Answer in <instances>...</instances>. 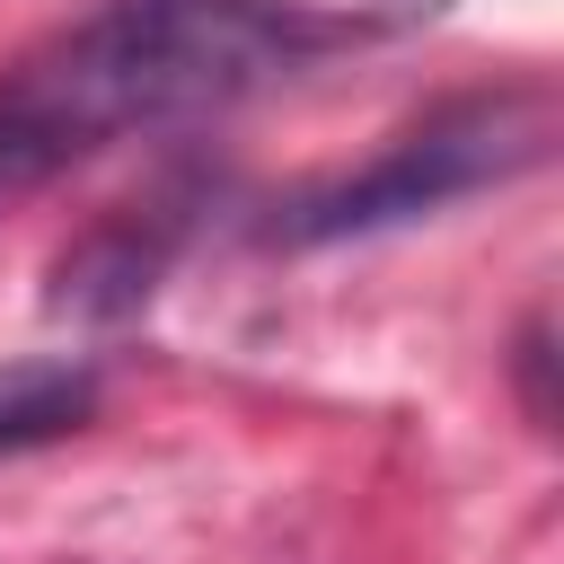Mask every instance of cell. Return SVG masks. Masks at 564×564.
Returning a JSON list of instances; mask_svg holds the SVG:
<instances>
[{
	"label": "cell",
	"mask_w": 564,
	"mask_h": 564,
	"mask_svg": "<svg viewBox=\"0 0 564 564\" xmlns=\"http://www.w3.org/2000/svg\"><path fill=\"white\" fill-rule=\"evenodd\" d=\"M555 141V115L538 88H485V97H458V106H432L414 132H397L370 167L352 176H326L291 203H273L264 220V247H335V238H388V229H414L485 185H511L546 159Z\"/></svg>",
	"instance_id": "7a4b0ae2"
},
{
	"label": "cell",
	"mask_w": 564,
	"mask_h": 564,
	"mask_svg": "<svg viewBox=\"0 0 564 564\" xmlns=\"http://www.w3.org/2000/svg\"><path fill=\"white\" fill-rule=\"evenodd\" d=\"M167 256H176V212H167V203L115 212V220H97V229L53 264V308H70V317H132V308L159 291Z\"/></svg>",
	"instance_id": "3957f363"
},
{
	"label": "cell",
	"mask_w": 564,
	"mask_h": 564,
	"mask_svg": "<svg viewBox=\"0 0 564 564\" xmlns=\"http://www.w3.org/2000/svg\"><path fill=\"white\" fill-rule=\"evenodd\" d=\"M370 26L308 0H106L0 79V203L115 141L220 115Z\"/></svg>",
	"instance_id": "6da1fadb"
},
{
	"label": "cell",
	"mask_w": 564,
	"mask_h": 564,
	"mask_svg": "<svg viewBox=\"0 0 564 564\" xmlns=\"http://www.w3.org/2000/svg\"><path fill=\"white\" fill-rule=\"evenodd\" d=\"M511 370H520L529 423H555V397H546V317H529V326H520V352H511Z\"/></svg>",
	"instance_id": "5b68a950"
},
{
	"label": "cell",
	"mask_w": 564,
	"mask_h": 564,
	"mask_svg": "<svg viewBox=\"0 0 564 564\" xmlns=\"http://www.w3.org/2000/svg\"><path fill=\"white\" fill-rule=\"evenodd\" d=\"M88 414H97V361L53 352V361H9L0 370V458L70 441Z\"/></svg>",
	"instance_id": "277c9868"
}]
</instances>
